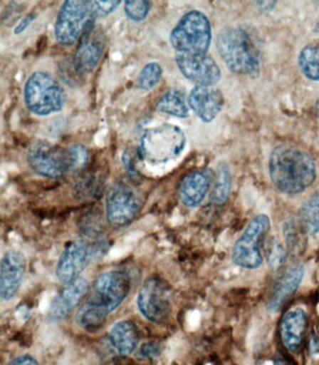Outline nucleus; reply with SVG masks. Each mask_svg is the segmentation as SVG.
Here are the masks:
<instances>
[{
	"label": "nucleus",
	"mask_w": 319,
	"mask_h": 365,
	"mask_svg": "<svg viewBox=\"0 0 319 365\" xmlns=\"http://www.w3.org/2000/svg\"><path fill=\"white\" fill-rule=\"evenodd\" d=\"M130 289L131 278L126 272L113 270L98 275L90 295L77 312L80 327L88 331L98 330L123 303Z\"/></svg>",
	"instance_id": "f257e3e1"
},
{
	"label": "nucleus",
	"mask_w": 319,
	"mask_h": 365,
	"mask_svg": "<svg viewBox=\"0 0 319 365\" xmlns=\"http://www.w3.org/2000/svg\"><path fill=\"white\" fill-rule=\"evenodd\" d=\"M269 175L280 192L298 195L314 184L317 165L309 153L293 145H280L271 153Z\"/></svg>",
	"instance_id": "f03ea898"
},
{
	"label": "nucleus",
	"mask_w": 319,
	"mask_h": 365,
	"mask_svg": "<svg viewBox=\"0 0 319 365\" xmlns=\"http://www.w3.org/2000/svg\"><path fill=\"white\" fill-rule=\"evenodd\" d=\"M216 48L226 68L237 76L258 77L261 53L249 33L241 29H224L216 38Z\"/></svg>",
	"instance_id": "7ed1b4c3"
},
{
	"label": "nucleus",
	"mask_w": 319,
	"mask_h": 365,
	"mask_svg": "<svg viewBox=\"0 0 319 365\" xmlns=\"http://www.w3.org/2000/svg\"><path fill=\"white\" fill-rule=\"evenodd\" d=\"M23 100L29 112L46 116L61 112L67 96L61 83L46 71H35L26 81Z\"/></svg>",
	"instance_id": "20e7f679"
},
{
	"label": "nucleus",
	"mask_w": 319,
	"mask_h": 365,
	"mask_svg": "<svg viewBox=\"0 0 319 365\" xmlns=\"http://www.w3.org/2000/svg\"><path fill=\"white\" fill-rule=\"evenodd\" d=\"M169 41L178 53L207 55L211 43L210 20L202 11H189L172 29Z\"/></svg>",
	"instance_id": "39448f33"
},
{
	"label": "nucleus",
	"mask_w": 319,
	"mask_h": 365,
	"mask_svg": "<svg viewBox=\"0 0 319 365\" xmlns=\"http://www.w3.org/2000/svg\"><path fill=\"white\" fill-rule=\"evenodd\" d=\"M98 18L93 1L67 0L59 10L55 25L56 41L61 46H71L94 26Z\"/></svg>",
	"instance_id": "423d86ee"
},
{
	"label": "nucleus",
	"mask_w": 319,
	"mask_h": 365,
	"mask_svg": "<svg viewBox=\"0 0 319 365\" xmlns=\"http://www.w3.org/2000/svg\"><path fill=\"white\" fill-rule=\"evenodd\" d=\"M271 230L267 215H256L232 247L231 259L238 267L255 270L263 263L262 248Z\"/></svg>",
	"instance_id": "0eeeda50"
},
{
	"label": "nucleus",
	"mask_w": 319,
	"mask_h": 365,
	"mask_svg": "<svg viewBox=\"0 0 319 365\" xmlns=\"http://www.w3.org/2000/svg\"><path fill=\"white\" fill-rule=\"evenodd\" d=\"M186 145V137L181 128L175 125H165L164 127L148 130L142 139L139 155L149 160L166 163L178 157Z\"/></svg>",
	"instance_id": "6e6552de"
},
{
	"label": "nucleus",
	"mask_w": 319,
	"mask_h": 365,
	"mask_svg": "<svg viewBox=\"0 0 319 365\" xmlns=\"http://www.w3.org/2000/svg\"><path fill=\"white\" fill-rule=\"evenodd\" d=\"M29 166L37 175L49 179H61L71 173L68 148L35 140L28 151Z\"/></svg>",
	"instance_id": "1a4fd4ad"
},
{
	"label": "nucleus",
	"mask_w": 319,
	"mask_h": 365,
	"mask_svg": "<svg viewBox=\"0 0 319 365\" xmlns=\"http://www.w3.org/2000/svg\"><path fill=\"white\" fill-rule=\"evenodd\" d=\"M137 304L146 319L161 324L172 313L171 289L159 277L148 278L140 289Z\"/></svg>",
	"instance_id": "9d476101"
},
{
	"label": "nucleus",
	"mask_w": 319,
	"mask_h": 365,
	"mask_svg": "<svg viewBox=\"0 0 319 365\" xmlns=\"http://www.w3.org/2000/svg\"><path fill=\"white\" fill-rule=\"evenodd\" d=\"M141 209V198L135 188L126 182H115L106 198L107 220L113 226H125Z\"/></svg>",
	"instance_id": "9b49d317"
},
{
	"label": "nucleus",
	"mask_w": 319,
	"mask_h": 365,
	"mask_svg": "<svg viewBox=\"0 0 319 365\" xmlns=\"http://www.w3.org/2000/svg\"><path fill=\"white\" fill-rule=\"evenodd\" d=\"M94 258V248L83 240L71 242L66 247L56 266V277L64 285L80 278Z\"/></svg>",
	"instance_id": "f8f14e48"
},
{
	"label": "nucleus",
	"mask_w": 319,
	"mask_h": 365,
	"mask_svg": "<svg viewBox=\"0 0 319 365\" xmlns=\"http://www.w3.org/2000/svg\"><path fill=\"white\" fill-rule=\"evenodd\" d=\"M175 61L181 73L197 86H214L221 79V70L211 56L177 53Z\"/></svg>",
	"instance_id": "ddd939ff"
},
{
	"label": "nucleus",
	"mask_w": 319,
	"mask_h": 365,
	"mask_svg": "<svg viewBox=\"0 0 319 365\" xmlns=\"http://www.w3.org/2000/svg\"><path fill=\"white\" fill-rule=\"evenodd\" d=\"M105 35L100 28L92 26L80 40L74 53L73 65L80 77L96 70L105 49Z\"/></svg>",
	"instance_id": "4468645a"
},
{
	"label": "nucleus",
	"mask_w": 319,
	"mask_h": 365,
	"mask_svg": "<svg viewBox=\"0 0 319 365\" xmlns=\"http://www.w3.org/2000/svg\"><path fill=\"white\" fill-rule=\"evenodd\" d=\"M26 270V257L20 251H8L3 256L0 264V296L2 300L11 301L16 297L22 286Z\"/></svg>",
	"instance_id": "2eb2a0df"
},
{
	"label": "nucleus",
	"mask_w": 319,
	"mask_h": 365,
	"mask_svg": "<svg viewBox=\"0 0 319 365\" xmlns=\"http://www.w3.org/2000/svg\"><path fill=\"white\" fill-rule=\"evenodd\" d=\"M187 103L202 122L211 123L221 113L224 97L214 86H196L189 93Z\"/></svg>",
	"instance_id": "dca6fc26"
},
{
	"label": "nucleus",
	"mask_w": 319,
	"mask_h": 365,
	"mask_svg": "<svg viewBox=\"0 0 319 365\" xmlns=\"http://www.w3.org/2000/svg\"><path fill=\"white\" fill-rule=\"evenodd\" d=\"M89 285L85 278L73 281L56 296L49 308L48 317L52 322H59L70 316L88 294Z\"/></svg>",
	"instance_id": "f3484780"
},
{
	"label": "nucleus",
	"mask_w": 319,
	"mask_h": 365,
	"mask_svg": "<svg viewBox=\"0 0 319 365\" xmlns=\"http://www.w3.org/2000/svg\"><path fill=\"white\" fill-rule=\"evenodd\" d=\"M214 173L211 170H196L187 173L179 187V198L187 207L195 208L204 202L211 182Z\"/></svg>",
	"instance_id": "a211bd4d"
},
{
	"label": "nucleus",
	"mask_w": 319,
	"mask_h": 365,
	"mask_svg": "<svg viewBox=\"0 0 319 365\" xmlns=\"http://www.w3.org/2000/svg\"><path fill=\"white\" fill-rule=\"evenodd\" d=\"M304 277V267L302 264L291 266L278 282L276 284L267 303V309L271 314L278 313L289 298L300 288Z\"/></svg>",
	"instance_id": "6ab92c4d"
},
{
	"label": "nucleus",
	"mask_w": 319,
	"mask_h": 365,
	"mask_svg": "<svg viewBox=\"0 0 319 365\" xmlns=\"http://www.w3.org/2000/svg\"><path fill=\"white\" fill-rule=\"evenodd\" d=\"M308 325V315L302 307L293 308L283 316L280 323V335L283 345L291 352H297L302 346Z\"/></svg>",
	"instance_id": "aec40b11"
},
{
	"label": "nucleus",
	"mask_w": 319,
	"mask_h": 365,
	"mask_svg": "<svg viewBox=\"0 0 319 365\" xmlns=\"http://www.w3.org/2000/svg\"><path fill=\"white\" fill-rule=\"evenodd\" d=\"M110 341L118 354H132L139 343V333L136 325L130 320L116 322L110 331Z\"/></svg>",
	"instance_id": "412c9836"
},
{
	"label": "nucleus",
	"mask_w": 319,
	"mask_h": 365,
	"mask_svg": "<svg viewBox=\"0 0 319 365\" xmlns=\"http://www.w3.org/2000/svg\"><path fill=\"white\" fill-rule=\"evenodd\" d=\"M157 109L160 113L178 118H187L189 116V106L187 103L186 95L179 89H171L166 92L157 101Z\"/></svg>",
	"instance_id": "4be33fe9"
},
{
	"label": "nucleus",
	"mask_w": 319,
	"mask_h": 365,
	"mask_svg": "<svg viewBox=\"0 0 319 365\" xmlns=\"http://www.w3.org/2000/svg\"><path fill=\"white\" fill-rule=\"evenodd\" d=\"M298 220L307 235H319V190L304 200Z\"/></svg>",
	"instance_id": "5701e85b"
},
{
	"label": "nucleus",
	"mask_w": 319,
	"mask_h": 365,
	"mask_svg": "<svg viewBox=\"0 0 319 365\" xmlns=\"http://www.w3.org/2000/svg\"><path fill=\"white\" fill-rule=\"evenodd\" d=\"M298 65L304 77L319 82V43L304 46L298 56Z\"/></svg>",
	"instance_id": "b1692460"
},
{
	"label": "nucleus",
	"mask_w": 319,
	"mask_h": 365,
	"mask_svg": "<svg viewBox=\"0 0 319 365\" xmlns=\"http://www.w3.org/2000/svg\"><path fill=\"white\" fill-rule=\"evenodd\" d=\"M211 200L216 205H223L228 200L231 190V176L228 165L220 163L217 166Z\"/></svg>",
	"instance_id": "393cba45"
},
{
	"label": "nucleus",
	"mask_w": 319,
	"mask_h": 365,
	"mask_svg": "<svg viewBox=\"0 0 319 365\" xmlns=\"http://www.w3.org/2000/svg\"><path fill=\"white\" fill-rule=\"evenodd\" d=\"M283 233L286 241V247L288 252L299 254L304 250L305 244V230L300 225L299 220H288L283 227Z\"/></svg>",
	"instance_id": "a878e982"
},
{
	"label": "nucleus",
	"mask_w": 319,
	"mask_h": 365,
	"mask_svg": "<svg viewBox=\"0 0 319 365\" xmlns=\"http://www.w3.org/2000/svg\"><path fill=\"white\" fill-rule=\"evenodd\" d=\"M288 255L287 247L278 238H271L266 250L267 264L270 270L279 271L284 266Z\"/></svg>",
	"instance_id": "bb28decb"
},
{
	"label": "nucleus",
	"mask_w": 319,
	"mask_h": 365,
	"mask_svg": "<svg viewBox=\"0 0 319 365\" xmlns=\"http://www.w3.org/2000/svg\"><path fill=\"white\" fill-rule=\"evenodd\" d=\"M163 70L160 64L151 62L146 64L137 79V86L144 91H149L160 83Z\"/></svg>",
	"instance_id": "cd10ccee"
},
{
	"label": "nucleus",
	"mask_w": 319,
	"mask_h": 365,
	"mask_svg": "<svg viewBox=\"0 0 319 365\" xmlns=\"http://www.w3.org/2000/svg\"><path fill=\"white\" fill-rule=\"evenodd\" d=\"M68 151L70 155L71 173L85 169L90 158L88 148L76 143V145L68 146Z\"/></svg>",
	"instance_id": "c85d7f7f"
},
{
	"label": "nucleus",
	"mask_w": 319,
	"mask_h": 365,
	"mask_svg": "<svg viewBox=\"0 0 319 365\" xmlns=\"http://www.w3.org/2000/svg\"><path fill=\"white\" fill-rule=\"evenodd\" d=\"M151 10V3L145 0L125 2V13L134 22H142L148 16Z\"/></svg>",
	"instance_id": "c756f323"
},
{
	"label": "nucleus",
	"mask_w": 319,
	"mask_h": 365,
	"mask_svg": "<svg viewBox=\"0 0 319 365\" xmlns=\"http://www.w3.org/2000/svg\"><path fill=\"white\" fill-rule=\"evenodd\" d=\"M120 4L121 1H93L95 11H96L98 18L109 16Z\"/></svg>",
	"instance_id": "7c9ffc66"
},
{
	"label": "nucleus",
	"mask_w": 319,
	"mask_h": 365,
	"mask_svg": "<svg viewBox=\"0 0 319 365\" xmlns=\"http://www.w3.org/2000/svg\"><path fill=\"white\" fill-rule=\"evenodd\" d=\"M160 353V346L157 344L148 343L142 346L140 349V355L144 358H153Z\"/></svg>",
	"instance_id": "2f4dec72"
},
{
	"label": "nucleus",
	"mask_w": 319,
	"mask_h": 365,
	"mask_svg": "<svg viewBox=\"0 0 319 365\" xmlns=\"http://www.w3.org/2000/svg\"><path fill=\"white\" fill-rule=\"evenodd\" d=\"M36 17H37V14L35 13L28 14V16L23 17V19L20 21L19 24H18V25L16 26V29H14V34H22V33L28 28V26L31 25L33 21L36 19Z\"/></svg>",
	"instance_id": "473e14b6"
},
{
	"label": "nucleus",
	"mask_w": 319,
	"mask_h": 365,
	"mask_svg": "<svg viewBox=\"0 0 319 365\" xmlns=\"http://www.w3.org/2000/svg\"><path fill=\"white\" fill-rule=\"evenodd\" d=\"M8 365H40L31 355H23L14 359Z\"/></svg>",
	"instance_id": "72a5a7b5"
},
{
	"label": "nucleus",
	"mask_w": 319,
	"mask_h": 365,
	"mask_svg": "<svg viewBox=\"0 0 319 365\" xmlns=\"http://www.w3.org/2000/svg\"><path fill=\"white\" fill-rule=\"evenodd\" d=\"M313 352H319V343L317 339H312L311 348Z\"/></svg>",
	"instance_id": "f704fd0d"
},
{
	"label": "nucleus",
	"mask_w": 319,
	"mask_h": 365,
	"mask_svg": "<svg viewBox=\"0 0 319 365\" xmlns=\"http://www.w3.org/2000/svg\"><path fill=\"white\" fill-rule=\"evenodd\" d=\"M274 365H289L288 361H286L284 359H276L274 361Z\"/></svg>",
	"instance_id": "c9c22d12"
}]
</instances>
